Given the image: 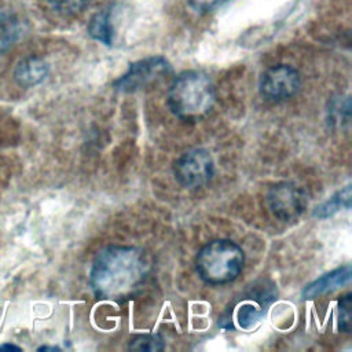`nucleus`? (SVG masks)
<instances>
[{
  "mask_svg": "<svg viewBox=\"0 0 352 352\" xmlns=\"http://www.w3.org/2000/svg\"><path fill=\"white\" fill-rule=\"evenodd\" d=\"M245 261L243 250L230 239H213L204 245L197 257L195 268L208 285H226L238 278Z\"/></svg>",
  "mask_w": 352,
  "mask_h": 352,
  "instance_id": "nucleus-3",
  "label": "nucleus"
},
{
  "mask_svg": "<svg viewBox=\"0 0 352 352\" xmlns=\"http://www.w3.org/2000/svg\"><path fill=\"white\" fill-rule=\"evenodd\" d=\"M342 208H345L346 210L351 209V186H346L342 190H338L327 201L318 205L314 209V216L318 219H327L336 214Z\"/></svg>",
  "mask_w": 352,
  "mask_h": 352,
  "instance_id": "nucleus-11",
  "label": "nucleus"
},
{
  "mask_svg": "<svg viewBox=\"0 0 352 352\" xmlns=\"http://www.w3.org/2000/svg\"><path fill=\"white\" fill-rule=\"evenodd\" d=\"M351 276H352V268L349 264L338 267L322 275L320 278L315 279L314 282L308 283L304 287L301 296L304 300H309V298H315L318 296L338 290L351 282Z\"/></svg>",
  "mask_w": 352,
  "mask_h": 352,
  "instance_id": "nucleus-9",
  "label": "nucleus"
},
{
  "mask_svg": "<svg viewBox=\"0 0 352 352\" xmlns=\"http://www.w3.org/2000/svg\"><path fill=\"white\" fill-rule=\"evenodd\" d=\"M337 320L341 331H345V333L351 331V327H352V296L351 294H345L338 301Z\"/></svg>",
  "mask_w": 352,
  "mask_h": 352,
  "instance_id": "nucleus-16",
  "label": "nucleus"
},
{
  "mask_svg": "<svg viewBox=\"0 0 352 352\" xmlns=\"http://www.w3.org/2000/svg\"><path fill=\"white\" fill-rule=\"evenodd\" d=\"M329 104H330V107L327 110V116H329L331 125L341 126V128L344 125H348L349 120H351L349 98L348 96L333 98Z\"/></svg>",
  "mask_w": 352,
  "mask_h": 352,
  "instance_id": "nucleus-14",
  "label": "nucleus"
},
{
  "mask_svg": "<svg viewBox=\"0 0 352 352\" xmlns=\"http://www.w3.org/2000/svg\"><path fill=\"white\" fill-rule=\"evenodd\" d=\"M265 204L271 214L280 221H296L305 210L308 198L305 191L293 182H279L270 187Z\"/></svg>",
  "mask_w": 352,
  "mask_h": 352,
  "instance_id": "nucleus-5",
  "label": "nucleus"
},
{
  "mask_svg": "<svg viewBox=\"0 0 352 352\" xmlns=\"http://www.w3.org/2000/svg\"><path fill=\"white\" fill-rule=\"evenodd\" d=\"M188 1H190V4H191L194 8L206 11V10L216 8V7L224 4V3L228 1V0H188Z\"/></svg>",
  "mask_w": 352,
  "mask_h": 352,
  "instance_id": "nucleus-18",
  "label": "nucleus"
},
{
  "mask_svg": "<svg viewBox=\"0 0 352 352\" xmlns=\"http://www.w3.org/2000/svg\"><path fill=\"white\" fill-rule=\"evenodd\" d=\"M88 32L91 34L92 38L106 44V45H111L113 43V30H111V25H110V18L107 12H99L95 16H92L89 26H88Z\"/></svg>",
  "mask_w": 352,
  "mask_h": 352,
  "instance_id": "nucleus-13",
  "label": "nucleus"
},
{
  "mask_svg": "<svg viewBox=\"0 0 352 352\" xmlns=\"http://www.w3.org/2000/svg\"><path fill=\"white\" fill-rule=\"evenodd\" d=\"M50 3L58 12L73 15L82 11L88 6L89 0H50Z\"/></svg>",
  "mask_w": 352,
  "mask_h": 352,
  "instance_id": "nucleus-17",
  "label": "nucleus"
},
{
  "mask_svg": "<svg viewBox=\"0 0 352 352\" xmlns=\"http://www.w3.org/2000/svg\"><path fill=\"white\" fill-rule=\"evenodd\" d=\"M7 351V349H12V351H21L22 348L21 346H18V345H15V344H10V342H6V344H1L0 345V351Z\"/></svg>",
  "mask_w": 352,
  "mask_h": 352,
  "instance_id": "nucleus-19",
  "label": "nucleus"
},
{
  "mask_svg": "<svg viewBox=\"0 0 352 352\" xmlns=\"http://www.w3.org/2000/svg\"><path fill=\"white\" fill-rule=\"evenodd\" d=\"M212 155L205 148H192L183 153L173 165L176 180L186 188H199L213 176Z\"/></svg>",
  "mask_w": 352,
  "mask_h": 352,
  "instance_id": "nucleus-6",
  "label": "nucleus"
},
{
  "mask_svg": "<svg viewBox=\"0 0 352 352\" xmlns=\"http://www.w3.org/2000/svg\"><path fill=\"white\" fill-rule=\"evenodd\" d=\"M170 73V65L162 56H153L132 63L125 74L114 81V88L121 92L142 89L160 81Z\"/></svg>",
  "mask_w": 352,
  "mask_h": 352,
  "instance_id": "nucleus-8",
  "label": "nucleus"
},
{
  "mask_svg": "<svg viewBox=\"0 0 352 352\" xmlns=\"http://www.w3.org/2000/svg\"><path fill=\"white\" fill-rule=\"evenodd\" d=\"M276 298V290L272 282L263 280L252 285L246 293L236 301L232 308H228L220 318L219 324L224 329L239 327L250 330L264 318L268 305Z\"/></svg>",
  "mask_w": 352,
  "mask_h": 352,
  "instance_id": "nucleus-4",
  "label": "nucleus"
},
{
  "mask_svg": "<svg viewBox=\"0 0 352 352\" xmlns=\"http://www.w3.org/2000/svg\"><path fill=\"white\" fill-rule=\"evenodd\" d=\"M301 85L298 72L289 65H275L264 70L258 80L260 95L270 102H280L297 94Z\"/></svg>",
  "mask_w": 352,
  "mask_h": 352,
  "instance_id": "nucleus-7",
  "label": "nucleus"
},
{
  "mask_svg": "<svg viewBox=\"0 0 352 352\" xmlns=\"http://www.w3.org/2000/svg\"><path fill=\"white\" fill-rule=\"evenodd\" d=\"M21 36V23L11 12H0V54L7 52Z\"/></svg>",
  "mask_w": 352,
  "mask_h": 352,
  "instance_id": "nucleus-12",
  "label": "nucleus"
},
{
  "mask_svg": "<svg viewBox=\"0 0 352 352\" xmlns=\"http://www.w3.org/2000/svg\"><path fill=\"white\" fill-rule=\"evenodd\" d=\"M38 351H59V348L58 346H40L38 348Z\"/></svg>",
  "mask_w": 352,
  "mask_h": 352,
  "instance_id": "nucleus-20",
  "label": "nucleus"
},
{
  "mask_svg": "<svg viewBox=\"0 0 352 352\" xmlns=\"http://www.w3.org/2000/svg\"><path fill=\"white\" fill-rule=\"evenodd\" d=\"M164 338L158 333L135 334L128 342V349L139 352H155L164 349Z\"/></svg>",
  "mask_w": 352,
  "mask_h": 352,
  "instance_id": "nucleus-15",
  "label": "nucleus"
},
{
  "mask_svg": "<svg viewBox=\"0 0 352 352\" xmlns=\"http://www.w3.org/2000/svg\"><path fill=\"white\" fill-rule=\"evenodd\" d=\"M48 74V65L37 56L22 59L14 72L15 80L22 87H33L40 84Z\"/></svg>",
  "mask_w": 352,
  "mask_h": 352,
  "instance_id": "nucleus-10",
  "label": "nucleus"
},
{
  "mask_svg": "<svg viewBox=\"0 0 352 352\" xmlns=\"http://www.w3.org/2000/svg\"><path fill=\"white\" fill-rule=\"evenodd\" d=\"M148 260L138 248L110 245L99 250L92 261L89 285L100 298L122 300L144 282Z\"/></svg>",
  "mask_w": 352,
  "mask_h": 352,
  "instance_id": "nucleus-1",
  "label": "nucleus"
},
{
  "mask_svg": "<svg viewBox=\"0 0 352 352\" xmlns=\"http://www.w3.org/2000/svg\"><path fill=\"white\" fill-rule=\"evenodd\" d=\"M166 102L177 118L195 122L206 117L213 109L216 102L214 85L204 72H183L170 82Z\"/></svg>",
  "mask_w": 352,
  "mask_h": 352,
  "instance_id": "nucleus-2",
  "label": "nucleus"
}]
</instances>
